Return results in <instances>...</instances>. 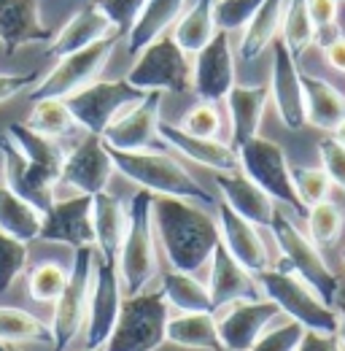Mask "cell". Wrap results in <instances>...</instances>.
Masks as SVG:
<instances>
[{"label": "cell", "instance_id": "cell-1", "mask_svg": "<svg viewBox=\"0 0 345 351\" xmlns=\"http://www.w3.org/2000/svg\"><path fill=\"white\" fill-rule=\"evenodd\" d=\"M151 219L170 270L194 276L211 263V254L218 246V224L205 208L183 197L154 195Z\"/></svg>", "mask_w": 345, "mask_h": 351}, {"label": "cell", "instance_id": "cell-2", "mask_svg": "<svg viewBox=\"0 0 345 351\" xmlns=\"http://www.w3.org/2000/svg\"><path fill=\"white\" fill-rule=\"evenodd\" d=\"M108 152L114 160V171H119L132 184H138V189H146L151 195L183 197L192 203H214L205 186L165 152H151V149H143V152L108 149Z\"/></svg>", "mask_w": 345, "mask_h": 351}, {"label": "cell", "instance_id": "cell-3", "mask_svg": "<svg viewBox=\"0 0 345 351\" xmlns=\"http://www.w3.org/2000/svg\"><path fill=\"white\" fill-rule=\"evenodd\" d=\"M151 203L154 195L146 189H138L129 197L127 206V230L119 246V281L125 298L149 289V284L157 276V235L151 219Z\"/></svg>", "mask_w": 345, "mask_h": 351}, {"label": "cell", "instance_id": "cell-4", "mask_svg": "<svg viewBox=\"0 0 345 351\" xmlns=\"http://www.w3.org/2000/svg\"><path fill=\"white\" fill-rule=\"evenodd\" d=\"M257 278V287L261 298L275 303L281 316L302 324L313 332H337V311L335 306L324 303L321 295L305 284L297 273L286 267H267Z\"/></svg>", "mask_w": 345, "mask_h": 351}, {"label": "cell", "instance_id": "cell-5", "mask_svg": "<svg viewBox=\"0 0 345 351\" xmlns=\"http://www.w3.org/2000/svg\"><path fill=\"white\" fill-rule=\"evenodd\" d=\"M170 319V306L162 295L157 292H138L122 300L116 324L105 341V351H157L165 341Z\"/></svg>", "mask_w": 345, "mask_h": 351}, {"label": "cell", "instance_id": "cell-6", "mask_svg": "<svg viewBox=\"0 0 345 351\" xmlns=\"http://www.w3.org/2000/svg\"><path fill=\"white\" fill-rule=\"evenodd\" d=\"M281 249L283 267L297 273L305 284H310L324 303L335 306L340 300V278L335 276V270L327 265L321 249L307 238V232H302L294 221L289 219L283 211H275L272 221L267 227Z\"/></svg>", "mask_w": 345, "mask_h": 351}, {"label": "cell", "instance_id": "cell-7", "mask_svg": "<svg viewBox=\"0 0 345 351\" xmlns=\"http://www.w3.org/2000/svg\"><path fill=\"white\" fill-rule=\"evenodd\" d=\"M235 154H238L240 173L248 176L261 192H267L275 203L289 206L300 217L307 214V208L297 197L294 178H292V165L286 160V152L275 141L257 135V138L246 141L243 146H238Z\"/></svg>", "mask_w": 345, "mask_h": 351}, {"label": "cell", "instance_id": "cell-8", "mask_svg": "<svg viewBox=\"0 0 345 351\" xmlns=\"http://www.w3.org/2000/svg\"><path fill=\"white\" fill-rule=\"evenodd\" d=\"M92 276H94V246L76 249L68 284L57 303L51 306V346L54 351H68L71 343L81 335L89 308V292H92Z\"/></svg>", "mask_w": 345, "mask_h": 351}, {"label": "cell", "instance_id": "cell-9", "mask_svg": "<svg viewBox=\"0 0 345 351\" xmlns=\"http://www.w3.org/2000/svg\"><path fill=\"white\" fill-rule=\"evenodd\" d=\"M127 82L140 92H175L192 89V62L189 54L172 41V36H159L157 41L140 49Z\"/></svg>", "mask_w": 345, "mask_h": 351}, {"label": "cell", "instance_id": "cell-10", "mask_svg": "<svg viewBox=\"0 0 345 351\" xmlns=\"http://www.w3.org/2000/svg\"><path fill=\"white\" fill-rule=\"evenodd\" d=\"M114 46H116V33L97 41V44L86 46L81 51L60 57V62L43 76L41 82H36V87L30 92V100H46V97L65 100L73 92L84 89L86 84L97 82V76L103 73V68L111 60Z\"/></svg>", "mask_w": 345, "mask_h": 351}, {"label": "cell", "instance_id": "cell-11", "mask_svg": "<svg viewBox=\"0 0 345 351\" xmlns=\"http://www.w3.org/2000/svg\"><path fill=\"white\" fill-rule=\"evenodd\" d=\"M146 92L135 89L127 79L122 82H92L84 89L65 97L73 119L79 128H84L92 135H103V130L135 100H140Z\"/></svg>", "mask_w": 345, "mask_h": 351}, {"label": "cell", "instance_id": "cell-12", "mask_svg": "<svg viewBox=\"0 0 345 351\" xmlns=\"http://www.w3.org/2000/svg\"><path fill=\"white\" fill-rule=\"evenodd\" d=\"M216 330L224 351H248L261 332L281 319V311L267 298H246L216 308Z\"/></svg>", "mask_w": 345, "mask_h": 351}, {"label": "cell", "instance_id": "cell-13", "mask_svg": "<svg viewBox=\"0 0 345 351\" xmlns=\"http://www.w3.org/2000/svg\"><path fill=\"white\" fill-rule=\"evenodd\" d=\"M125 300L122 281H119V267L116 263H105L94 254V276H92V292H89V308H86V322L81 330L84 349L105 346L119 308Z\"/></svg>", "mask_w": 345, "mask_h": 351}, {"label": "cell", "instance_id": "cell-14", "mask_svg": "<svg viewBox=\"0 0 345 351\" xmlns=\"http://www.w3.org/2000/svg\"><path fill=\"white\" fill-rule=\"evenodd\" d=\"M38 241H43V243H65L73 252L94 246L92 195H73V197H65V200H54L43 211Z\"/></svg>", "mask_w": 345, "mask_h": 351}, {"label": "cell", "instance_id": "cell-15", "mask_svg": "<svg viewBox=\"0 0 345 351\" xmlns=\"http://www.w3.org/2000/svg\"><path fill=\"white\" fill-rule=\"evenodd\" d=\"M159 106H162V92H146L140 100L127 106L105 130L103 143L116 152H143L151 149L157 138L159 125Z\"/></svg>", "mask_w": 345, "mask_h": 351}, {"label": "cell", "instance_id": "cell-16", "mask_svg": "<svg viewBox=\"0 0 345 351\" xmlns=\"http://www.w3.org/2000/svg\"><path fill=\"white\" fill-rule=\"evenodd\" d=\"M0 157H3V184L33 203L38 211H46L54 203V186L60 184L51 173L38 168L33 160L25 157V152L14 143L8 132H0Z\"/></svg>", "mask_w": 345, "mask_h": 351}, {"label": "cell", "instance_id": "cell-17", "mask_svg": "<svg viewBox=\"0 0 345 351\" xmlns=\"http://www.w3.org/2000/svg\"><path fill=\"white\" fill-rule=\"evenodd\" d=\"M114 176V160L108 146L100 135L86 132V138L65 154V165L60 173V184L76 189V195H97L108 189V181Z\"/></svg>", "mask_w": 345, "mask_h": 351}, {"label": "cell", "instance_id": "cell-18", "mask_svg": "<svg viewBox=\"0 0 345 351\" xmlns=\"http://www.w3.org/2000/svg\"><path fill=\"white\" fill-rule=\"evenodd\" d=\"M235 87V57L229 46V33L216 30L214 38L197 51L192 65V89L200 100L218 103Z\"/></svg>", "mask_w": 345, "mask_h": 351}, {"label": "cell", "instance_id": "cell-19", "mask_svg": "<svg viewBox=\"0 0 345 351\" xmlns=\"http://www.w3.org/2000/svg\"><path fill=\"white\" fill-rule=\"evenodd\" d=\"M297 57L281 38L272 41V79H270V97L275 111L289 130H302L305 122V95H302V76Z\"/></svg>", "mask_w": 345, "mask_h": 351}, {"label": "cell", "instance_id": "cell-20", "mask_svg": "<svg viewBox=\"0 0 345 351\" xmlns=\"http://www.w3.org/2000/svg\"><path fill=\"white\" fill-rule=\"evenodd\" d=\"M216 224H218V243L251 276H259L261 270L270 267V254L257 224L238 217L227 203H216Z\"/></svg>", "mask_w": 345, "mask_h": 351}, {"label": "cell", "instance_id": "cell-21", "mask_svg": "<svg viewBox=\"0 0 345 351\" xmlns=\"http://www.w3.org/2000/svg\"><path fill=\"white\" fill-rule=\"evenodd\" d=\"M157 138L165 141L168 146H172L178 154H183L186 160L214 171V173H232V171H240L238 165V154L229 143L218 141V138H197V135H189L183 132L178 125L170 122H162L157 125Z\"/></svg>", "mask_w": 345, "mask_h": 351}, {"label": "cell", "instance_id": "cell-22", "mask_svg": "<svg viewBox=\"0 0 345 351\" xmlns=\"http://www.w3.org/2000/svg\"><path fill=\"white\" fill-rule=\"evenodd\" d=\"M54 30H46L38 0H0V46L11 57L22 46L49 44Z\"/></svg>", "mask_w": 345, "mask_h": 351}, {"label": "cell", "instance_id": "cell-23", "mask_svg": "<svg viewBox=\"0 0 345 351\" xmlns=\"http://www.w3.org/2000/svg\"><path fill=\"white\" fill-rule=\"evenodd\" d=\"M211 276H208V295H211V306L221 308L235 300H246V298H261L257 287V278L238 263L221 243L211 254Z\"/></svg>", "mask_w": 345, "mask_h": 351}, {"label": "cell", "instance_id": "cell-24", "mask_svg": "<svg viewBox=\"0 0 345 351\" xmlns=\"http://www.w3.org/2000/svg\"><path fill=\"white\" fill-rule=\"evenodd\" d=\"M216 186H218L221 203H227L238 217L248 219L257 227H270L272 214L278 211V206L246 173H240V171L216 173Z\"/></svg>", "mask_w": 345, "mask_h": 351}, {"label": "cell", "instance_id": "cell-25", "mask_svg": "<svg viewBox=\"0 0 345 351\" xmlns=\"http://www.w3.org/2000/svg\"><path fill=\"white\" fill-rule=\"evenodd\" d=\"M114 36V27L108 22V16L97 8V3H86L81 5L62 27L60 33L49 41V57H65V54H73V51H81L86 46L97 44L103 38Z\"/></svg>", "mask_w": 345, "mask_h": 351}, {"label": "cell", "instance_id": "cell-26", "mask_svg": "<svg viewBox=\"0 0 345 351\" xmlns=\"http://www.w3.org/2000/svg\"><path fill=\"white\" fill-rule=\"evenodd\" d=\"M92 227L94 254L105 263H119V246L127 230V206L108 189L92 195Z\"/></svg>", "mask_w": 345, "mask_h": 351}, {"label": "cell", "instance_id": "cell-27", "mask_svg": "<svg viewBox=\"0 0 345 351\" xmlns=\"http://www.w3.org/2000/svg\"><path fill=\"white\" fill-rule=\"evenodd\" d=\"M229 106V119H232V149L243 146L246 141L257 138L261 128V117L270 100L267 84H235L229 95L224 97Z\"/></svg>", "mask_w": 345, "mask_h": 351}, {"label": "cell", "instance_id": "cell-28", "mask_svg": "<svg viewBox=\"0 0 345 351\" xmlns=\"http://www.w3.org/2000/svg\"><path fill=\"white\" fill-rule=\"evenodd\" d=\"M302 95H305V122L318 130H335L345 119V95L321 76L300 73Z\"/></svg>", "mask_w": 345, "mask_h": 351}, {"label": "cell", "instance_id": "cell-29", "mask_svg": "<svg viewBox=\"0 0 345 351\" xmlns=\"http://www.w3.org/2000/svg\"><path fill=\"white\" fill-rule=\"evenodd\" d=\"M165 341L189 351H224L218 341L214 311H189L168 319Z\"/></svg>", "mask_w": 345, "mask_h": 351}, {"label": "cell", "instance_id": "cell-30", "mask_svg": "<svg viewBox=\"0 0 345 351\" xmlns=\"http://www.w3.org/2000/svg\"><path fill=\"white\" fill-rule=\"evenodd\" d=\"M186 0H146L143 11L138 14L132 30L127 33V51L132 57L140 54V49L157 41L159 36H165V30H170L178 22V16L183 14Z\"/></svg>", "mask_w": 345, "mask_h": 351}, {"label": "cell", "instance_id": "cell-31", "mask_svg": "<svg viewBox=\"0 0 345 351\" xmlns=\"http://www.w3.org/2000/svg\"><path fill=\"white\" fill-rule=\"evenodd\" d=\"M283 8H286V0H261L251 22L243 27V38H240V49H238L246 62L259 60L278 38Z\"/></svg>", "mask_w": 345, "mask_h": 351}, {"label": "cell", "instance_id": "cell-32", "mask_svg": "<svg viewBox=\"0 0 345 351\" xmlns=\"http://www.w3.org/2000/svg\"><path fill=\"white\" fill-rule=\"evenodd\" d=\"M41 221L43 211H38L25 197H19L16 192H11L5 184H0V230L3 232H8L22 243H30V241H38Z\"/></svg>", "mask_w": 345, "mask_h": 351}, {"label": "cell", "instance_id": "cell-33", "mask_svg": "<svg viewBox=\"0 0 345 351\" xmlns=\"http://www.w3.org/2000/svg\"><path fill=\"white\" fill-rule=\"evenodd\" d=\"M214 8L216 0H192L186 14H181L178 22L172 25V41L181 46L186 54H197L203 46L214 38Z\"/></svg>", "mask_w": 345, "mask_h": 351}, {"label": "cell", "instance_id": "cell-34", "mask_svg": "<svg viewBox=\"0 0 345 351\" xmlns=\"http://www.w3.org/2000/svg\"><path fill=\"white\" fill-rule=\"evenodd\" d=\"M5 132H8V135L14 138V143L25 152L27 160H33L38 168H43L46 173H51L60 181V173H62V165H65V154H68V152H65L54 138H46V135L33 132L25 122H14Z\"/></svg>", "mask_w": 345, "mask_h": 351}, {"label": "cell", "instance_id": "cell-35", "mask_svg": "<svg viewBox=\"0 0 345 351\" xmlns=\"http://www.w3.org/2000/svg\"><path fill=\"white\" fill-rule=\"evenodd\" d=\"M162 295L168 300V306L175 308L178 313H189V311H214L211 306V295L208 287L192 276V273H181V270H168L162 276Z\"/></svg>", "mask_w": 345, "mask_h": 351}, {"label": "cell", "instance_id": "cell-36", "mask_svg": "<svg viewBox=\"0 0 345 351\" xmlns=\"http://www.w3.org/2000/svg\"><path fill=\"white\" fill-rule=\"evenodd\" d=\"M0 341L3 343H51V327L41 316L25 308L0 306Z\"/></svg>", "mask_w": 345, "mask_h": 351}, {"label": "cell", "instance_id": "cell-37", "mask_svg": "<svg viewBox=\"0 0 345 351\" xmlns=\"http://www.w3.org/2000/svg\"><path fill=\"white\" fill-rule=\"evenodd\" d=\"M25 125L33 132L46 135V138H54V141L71 135V132L79 128L76 119H73V114H71V108H68V103L60 100V97L33 100V111H30V117H27Z\"/></svg>", "mask_w": 345, "mask_h": 351}, {"label": "cell", "instance_id": "cell-38", "mask_svg": "<svg viewBox=\"0 0 345 351\" xmlns=\"http://www.w3.org/2000/svg\"><path fill=\"white\" fill-rule=\"evenodd\" d=\"M307 238L321 249V246H335L345 230V208L335 200H321L307 208Z\"/></svg>", "mask_w": 345, "mask_h": 351}, {"label": "cell", "instance_id": "cell-39", "mask_svg": "<svg viewBox=\"0 0 345 351\" xmlns=\"http://www.w3.org/2000/svg\"><path fill=\"white\" fill-rule=\"evenodd\" d=\"M71 270L65 265L54 263V260H43V263L33 265L27 270V295L36 303H57V298L62 295L65 284H68Z\"/></svg>", "mask_w": 345, "mask_h": 351}, {"label": "cell", "instance_id": "cell-40", "mask_svg": "<svg viewBox=\"0 0 345 351\" xmlns=\"http://www.w3.org/2000/svg\"><path fill=\"white\" fill-rule=\"evenodd\" d=\"M278 36L294 57H300L302 51L313 44V22L307 14V0H286Z\"/></svg>", "mask_w": 345, "mask_h": 351}, {"label": "cell", "instance_id": "cell-41", "mask_svg": "<svg viewBox=\"0 0 345 351\" xmlns=\"http://www.w3.org/2000/svg\"><path fill=\"white\" fill-rule=\"evenodd\" d=\"M27 260H30L27 243H22V241H16L0 230V298L27 270Z\"/></svg>", "mask_w": 345, "mask_h": 351}, {"label": "cell", "instance_id": "cell-42", "mask_svg": "<svg viewBox=\"0 0 345 351\" xmlns=\"http://www.w3.org/2000/svg\"><path fill=\"white\" fill-rule=\"evenodd\" d=\"M292 178H294V189H297V197L305 208L321 203L329 197V189H332V181L329 176L324 173V168H307V165H297L292 168Z\"/></svg>", "mask_w": 345, "mask_h": 351}, {"label": "cell", "instance_id": "cell-43", "mask_svg": "<svg viewBox=\"0 0 345 351\" xmlns=\"http://www.w3.org/2000/svg\"><path fill=\"white\" fill-rule=\"evenodd\" d=\"M302 335H305V327L292 322V319L272 322L248 351H297Z\"/></svg>", "mask_w": 345, "mask_h": 351}, {"label": "cell", "instance_id": "cell-44", "mask_svg": "<svg viewBox=\"0 0 345 351\" xmlns=\"http://www.w3.org/2000/svg\"><path fill=\"white\" fill-rule=\"evenodd\" d=\"M178 128L183 132H189V135H197V138H218V132H221V114H218L216 103L200 100L197 106H192L183 114Z\"/></svg>", "mask_w": 345, "mask_h": 351}, {"label": "cell", "instance_id": "cell-45", "mask_svg": "<svg viewBox=\"0 0 345 351\" xmlns=\"http://www.w3.org/2000/svg\"><path fill=\"white\" fill-rule=\"evenodd\" d=\"M261 5V0H216L214 19L216 30H240L251 22V16L257 14V8Z\"/></svg>", "mask_w": 345, "mask_h": 351}, {"label": "cell", "instance_id": "cell-46", "mask_svg": "<svg viewBox=\"0 0 345 351\" xmlns=\"http://www.w3.org/2000/svg\"><path fill=\"white\" fill-rule=\"evenodd\" d=\"M94 3L108 16L114 33H119V36H127L135 19H138V14L146 5V0H94Z\"/></svg>", "mask_w": 345, "mask_h": 351}, {"label": "cell", "instance_id": "cell-47", "mask_svg": "<svg viewBox=\"0 0 345 351\" xmlns=\"http://www.w3.org/2000/svg\"><path fill=\"white\" fill-rule=\"evenodd\" d=\"M318 160H321V168L324 173L329 176L332 186H340L345 192V146L337 143L332 135L324 138L318 143Z\"/></svg>", "mask_w": 345, "mask_h": 351}, {"label": "cell", "instance_id": "cell-48", "mask_svg": "<svg viewBox=\"0 0 345 351\" xmlns=\"http://www.w3.org/2000/svg\"><path fill=\"white\" fill-rule=\"evenodd\" d=\"M27 87H36V73H0V103L22 95Z\"/></svg>", "mask_w": 345, "mask_h": 351}, {"label": "cell", "instance_id": "cell-49", "mask_svg": "<svg viewBox=\"0 0 345 351\" xmlns=\"http://www.w3.org/2000/svg\"><path fill=\"white\" fill-rule=\"evenodd\" d=\"M297 351H345L337 332H313V330H305L300 341V349Z\"/></svg>", "mask_w": 345, "mask_h": 351}, {"label": "cell", "instance_id": "cell-50", "mask_svg": "<svg viewBox=\"0 0 345 351\" xmlns=\"http://www.w3.org/2000/svg\"><path fill=\"white\" fill-rule=\"evenodd\" d=\"M307 14L313 27L337 22V0H307Z\"/></svg>", "mask_w": 345, "mask_h": 351}, {"label": "cell", "instance_id": "cell-51", "mask_svg": "<svg viewBox=\"0 0 345 351\" xmlns=\"http://www.w3.org/2000/svg\"><path fill=\"white\" fill-rule=\"evenodd\" d=\"M321 51H324V60H327L329 68H335V71L345 73V36L343 38H337L335 44L324 46Z\"/></svg>", "mask_w": 345, "mask_h": 351}, {"label": "cell", "instance_id": "cell-52", "mask_svg": "<svg viewBox=\"0 0 345 351\" xmlns=\"http://www.w3.org/2000/svg\"><path fill=\"white\" fill-rule=\"evenodd\" d=\"M337 38H343V27H340L337 22H332V25H321V27H313V44L318 46V49L335 44Z\"/></svg>", "mask_w": 345, "mask_h": 351}, {"label": "cell", "instance_id": "cell-53", "mask_svg": "<svg viewBox=\"0 0 345 351\" xmlns=\"http://www.w3.org/2000/svg\"><path fill=\"white\" fill-rule=\"evenodd\" d=\"M335 311H337V338H340V343H343V349H345V300L343 298L335 303Z\"/></svg>", "mask_w": 345, "mask_h": 351}, {"label": "cell", "instance_id": "cell-54", "mask_svg": "<svg viewBox=\"0 0 345 351\" xmlns=\"http://www.w3.org/2000/svg\"><path fill=\"white\" fill-rule=\"evenodd\" d=\"M332 138H335L337 143H343V146H345V119H340V122H337V128L332 130Z\"/></svg>", "mask_w": 345, "mask_h": 351}, {"label": "cell", "instance_id": "cell-55", "mask_svg": "<svg viewBox=\"0 0 345 351\" xmlns=\"http://www.w3.org/2000/svg\"><path fill=\"white\" fill-rule=\"evenodd\" d=\"M0 351H16V349H14L11 343H3V341H0Z\"/></svg>", "mask_w": 345, "mask_h": 351}, {"label": "cell", "instance_id": "cell-56", "mask_svg": "<svg viewBox=\"0 0 345 351\" xmlns=\"http://www.w3.org/2000/svg\"><path fill=\"white\" fill-rule=\"evenodd\" d=\"M81 351H105L103 346H97V349H81Z\"/></svg>", "mask_w": 345, "mask_h": 351}, {"label": "cell", "instance_id": "cell-57", "mask_svg": "<svg viewBox=\"0 0 345 351\" xmlns=\"http://www.w3.org/2000/svg\"><path fill=\"white\" fill-rule=\"evenodd\" d=\"M340 257H343V265H345V249H343V254H340Z\"/></svg>", "mask_w": 345, "mask_h": 351}]
</instances>
